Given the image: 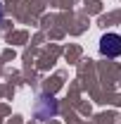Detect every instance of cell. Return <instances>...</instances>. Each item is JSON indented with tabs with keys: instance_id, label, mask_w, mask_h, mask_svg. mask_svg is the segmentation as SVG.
<instances>
[{
	"instance_id": "cell-1",
	"label": "cell",
	"mask_w": 121,
	"mask_h": 124,
	"mask_svg": "<svg viewBox=\"0 0 121 124\" xmlns=\"http://www.w3.org/2000/svg\"><path fill=\"white\" fill-rule=\"evenodd\" d=\"M100 53L105 57H119L121 55V36L119 33H105L100 38Z\"/></svg>"
},
{
	"instance_id": "cell-2",
	"label": "cell",
	"mask_w": 121,
	"mask_h": 124,
	"mask_svg": "<svg viewBox=\"0 0 121 124\" xmlns=\"http://www.w3.org/2000/svg\"><path fill=\"white\" fill-rule=\"evenodd\" d=\"M55 115H57V100L52 95H40L36 100V117L40 122H45V119L55 117Z\"/></svg>"
},
{
	"instance_id": "cell-3",
	"label": "cell",
	"mask_w": 121,
	"mask_h": 124,
	"mask_svg": "<svg viewBox=\"0 0 121 124\" xmlns=\"http://www.w3.org/2000/svg\"><path fill=\"white\" fill-rule=\"evenodd\" d=\"M0 19H2V7H0Z\"/></svg>"
}]
</instances>
